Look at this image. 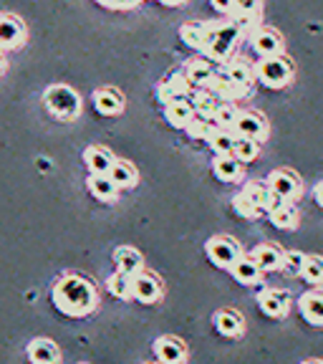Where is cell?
<instances>
[{
	"label": "cell",
	"mask_w": 323,
	"mask_h": 364,
	"mask_svg": "<svg viewBox=\"0 0 323 364\" xmlns=\"http://www.w3.org/2000/svg\"><path fill=\"white\" fill-rule=\"evenodd\" d=\"M243 195L248 198V203L256 208L258 215H263V213H268L275 203H280V198H275V195L270 193V188H268L265 182H248L243 188Z\"/></svg>",
	"instance_id": "cell-16"
},
{
	"label": "cell",
	"mask_w": 323,
	"mask_h": 364,
	"mask_svg": "<svg viewBox=\"0 0 323 364\" xmlns=\"http://www.w3.org/2000/svg\"><path fill=\"white\" fill-rule=\"evenodd\" d=\"M301 276L313 286H321L323 281V261L321 256H306L301 266Z\"/></svg>",
	"instance_id": "cell-35"
},
{
	"label": "cell",
	"mask_w": 323,
	"mask_h": 364,
	"mask_svg": "<svg viewBox=\"0 0 323 364\" xmlns=\"http://www.w3.org/2000/svg\"><path fill=\"white\" fill-rule=\"evenodd\" d=\"M233 6H235V13L258 21V18H261V11H263V0H233Z\"/></svg>",
	"instance_id": "cell-37"
},
{
	"label": "cell",
	"mask_w": 323,
	"mask_h": 364,
	"mask_svg": "<svg viewBox=\"0 0 323 364\" xmlns=\"http://www.w3.org/2000/svg\"><path fill=\"white\" fill-rule=\"evenodd\" d=\"M204 253H207V258H210L217 268L230 271V266L243 256V248H240V243L233 235H212V238L204 243Z\"/></svg>",
	"instance_id": "cell-5"
},
{
	"label": "cell",
	"mask_w": 323,
	"mask_h": 364,
	"mask_svg": "<svg viewBox=\"0 0 323 364\" xmlns=\"http://www.w3.org/2000/svg\"><path fill=\"white\" fill-rule=\"evenodd\" d=\"M53 304L66 316H89L99 306V291L81 273H63L53 284Z\"/></svg>",
	"instance_id": "cell-1"
},
{
	"label": "cell",
	"mask_w": 323,
	"mask_h": 364,
	"mask_svg": "<svg viewBox=\"0 0 323 364\" xmlns=\"http://www.w3.org/2000/svg\"><path fill=\"white\" fill-rule=\"evenodd\" d=\"M165 117L172 127L185 129L187 122L195 117V107H192V102H190V97H175V99H170V102H165Z\"/></svg>",
	"instance_id": "cell-17"
},
{
	"label": "cell",
	"mask_w": 323,
	"mask_h": 364,
	"mask_svg": "<svg viewBox=\"0 0 323 364\" xmlns=\"http://www.w3.org/2000/svg\"><path fill=\"white\" fill-rule=\"evenodd\" d=\"M268 215H270L273 225L280 228V230H293V228L298 225V210H295V205L290 203V200L275 203L270 210H268Z\"/></svg>",
	"instance_id": "cell-27"
},
{
	"label": "cell",
	"mask_w": 323,
	"mask_h": 364,
	"mask_svg": "<svg viewBox=\"0 0 323 364\" xmlns=\"http://www.w3.org/2000/svg\"><path fill=\"white\" fill-rule=\"evenodd\" d=\"M258 154H261V142L258 139H250V136H235V144H233V157L240 159V162H253V159H258Z\"/></svg>",
	"instance_id": "cell-31"
},
{
	"label": "cell",
	"mask_w": 323,
	"mask_h": 364,
	"mask_svg": "<svg viewBox=\"0 0 323 364\" xmlns=\"http://www.w3.org/2000/svg\"><path fill=\"white\" fill-rule=\"evenodd\" d=\"M250 258L263 268V273L280 271V268H283V250H280L275 243H261L253 253H250Z\"/></svg>",
	"instance_id": "cell-22"
},
{
	"label": "cell",
	"mask_w": 323,
	"mask_h": 364,
	"mask_svg": "<svg viewBox=\"0 0 323 364\" xmlns=\"http://www.w3.org/2000/svg\"><path fill=\"white\" fill-rule=\"evenodd\" d=\"M233 132L240 136H250V139H258V142H265L268 136V122L263 114L253 112V109H238V117L233 122Z\"/></svg>",
	"instance_id": "cell-9"
},
{
	"label": "cell",
	"mask_w": 323,
	"mask_h": 364,
	"mask_svg": "<svg viewBox=\"0 0 323 364\" xmlns=\"http://www.w3.org/2000/svg\"><path fill=\"white\" fill-rule=\"evenodd\" d=\"M97 3L109 8V11H131V8H136L142 0H97Z\"/></svg>",
	"instance_id": "cell-40"
},
{
	"label": "cell",
	"mask_w": 323,
	"mask_h": 364,
	"mask_svg": "<svg viewBox=\"0 0 323 364\" xmlns=\"http://www.w3.org/2000/svg\"><path fill=\"white\" fill-rule=\"evenodd\" d=\"M298 309H301L303 318H308V324L323 326V294L318 286H313V291L298 299Z\"/></svg>",
	"instance_id": "cell-20"
},
{
	"label": "cell",
	"mask_w": 323,
	"mask_h": 364,
	"mask_svg": "<svg viewBox=\"0 0 323 364\" xmlns=\"http://www.w3.org/2000/svg\"><path fill=\"white\" fill-rule=\"evenodd\" d=\"M190 89H192V86H190L185 71H175L170 79L162 81V84L157 86L162 102H170V99H175V97H190Z\"/></svg>",
	"instance_id": "cell-28"
},
{
	"label": "cell",
	"mask_w": 323,
	"mask_h": 364,
	"mask_svg": "<svg viewBox=\"0 0 323 364\" xmlns=\"http://www.w3.org/2000/svg\"><path fill=\"white\" fill-rule=\"evenodd\" d=\"M217 74H220L222 79L227 81V84L233 86L240 97H243V94H248L250 86H253V81H256L253 68H250L248 63H243V61H227V63H222V68H217Z\"/></svg>",
	"instance_id": "cell-10"
},
{
	"label": "cell",
	"mask_w": 323,
	"mask_h": 364,
	"mask_svg": "<svg viewBox=\"0 0 323 364\" xmlns=\"http://www.w3.org/2000/svg\"><path fill=\"white\" fill-rule=\"evenodd\" d=\"M185 76H187L190 86H197V89H210L217 81V66L210 58H192V61L185 66Z\"/></svg>",
	"instance_id": "cell-13"
},
{
	"label": "cell",
	"mask_w": 323,
	"mask_h": 364,
	"mask_svg": "<svg viewBox=\"0 0 323 364\" xmlns=\"http://www.w3.org/2000/svg\"><path fill=\"white\" fill-rule=\"evenodd\" d=\"M256 76L263 86H268V89H285V86L293 84L295 66L288 56L275 53V56H265L258 61Z\"/></svg>",
	"instance_id": "cell-4"
},
{
	"label": "cell",
	"mask_w": 323,
	"mask_h": 364,
	"mask_svg": "<svg viewBox=\"0 0 323 364\" xmlns=\"http://www.w3.org/2000/svg\"><path fill=\"white\" fill-rule=\"evenodd\" d=\"M165 294V286L162 281L149 271H139L131 276V299L142 304H157Z\"/></svg>",
	"instance_id": "cell-8"
},
{
	"label": "cell",
	"mask_w": 323,
	"mask_h": 364,
	"mask_svg": "<svg viewBox=\"0 0 323 364\" xmlns=\"http://www.w3.org/2000/svg\"><path fill=\"white\" fill-rule=\"evenodd\" d=\"M303 258H306V253H301V250H283V268L290 273H301Z\"/></svg>",
	"instance_id": "cell-38"
},
{
	"label": "cell",
	"mask_w": 323,
	"mask_h": 364,
	"mask_svg": "<svg viewBox=\"0 0 323 364\" xmlns=\"http://www.w3.org/2000/svg\"><path fill=\"white\" fill-rule=\"evenodd\" d=\"M230 273H233V279L243 286H256L263 281V268L250 256H245V253L230 266Z\"/></svg>",
	"instance_id": "cell-21"
},
{
	"label": "cell",
	"mask_w": 323,
	"mask_h": 364,
	"mask_svg": "<svg viewBox=\"0 0 323 364\" xmlns=\"http://www.w3.org/2000/svg\"><path fill=\"white\" fill-rule=\"evenodd\" d=\"M187 134L192 136V139H202V142H207V136L215 132V122L207 119V117H199V114H195L192 119L187 122Z\"/></svg>",
	"instance_id": "cell-34"
},
{
	"label": "cell",
	"mask_w": 323,
	"mask_h": 364,
	"mask_svg": "<svg viewBox=\"0 0 323 364\" xmlns=\"http://www.w3.org/2000/svg\"><path fill=\"white\" fill-rule=\"evenodd\" d=\"M215 329L220 331L222 336L235 339V336H240L245 331V318L240 316L235 309H220V311L215 314Z\"/></svg>",
	"instance_id": "cell-25"
},
{
	"label": "cell",
	"mask_w": 323,
	"mask_h": 364,
	"mask_svg": "<svg viewBox=\"0 0 323 364\" xmlns=\"http://www.w3.org/2000/svg\"><path fill=\"white\" fill-rule=\"evenodd\" d=\"M106 175L111 177V182L119 190H131L136 182H139V172H136V167L129 165V162H124V159H114Z\"/></svg>",
	"instance_id": "cell-26"
},
{
	"label": "cell",
	"mask_w": 323,
	"mask_h": 364,
	"mask_svg": "<svg viewBox=\"0 0 323 364\" xmlns=\"http://www.w3.org/2000/svg\"><path fill=\"white\" fill-rule=\"evenodd\" d=\"M159 3H165V6H170V8H177V6H185L187 0H159Z\"/></svg>",
	"instance_id": "cell-42"
},
{
	"label": "cell",
	"mask_w": 323,
	"mask_h": 364,
	"mask_svg": "<svg viewBox=\"0 0 323 364\" xmlns=\"http://www.w3.org/2000/svg\"><path fill=\"white\" fill-rule=\"evenodd\" d=\"M316 203L321 205V185H316Z\"/></svg>",
	"instance_id": "cell-44"
},
{
	"label": "cell",
	"mask_w": 323,
	"mask_h": 364,
	"mask_svg": "<svg viewBox=\"0 0 323 364\" xmlns=\"http://www.w3.org/2000/svg\"><path fill=\"white\" fill-rule=\"evenodd\" d=\"M250 43H253V51L261 58L283 53V36L275 28H256V33L250 36Z\"/></svg>",
	"instance_id": "cell-14"
},
{
	"label": "cell",
	"mask_w": 323,
	"mask_h": 364,
	"mask_svg": "<svg viewBox=\"0 0 323 364\" xmlns=\"http://www.w3.org/2000/svg\"><path fill=\"white\" fill-rule=\"evenodd\" d=\"M94 107H97V112L104 114V117H116V114H121L126 107L124 94L116 91L114 86H102V89L94 91Z\"/></svg>",
	"instance_id": "cell-15"
},
{
	"label": "cell",
	"mask_w": 323,
	"mask_h": 364,
	"mask_svg": "<svg viewBox=\"0 0 323 364\" xmlns=\"http://www.w3.org/2000/svg\"><path fill=\"white\" fill-rule=\"evenodd\" d=\"M86 185H89V193L97 200H102V203H114V200L119 198V188L114 185L109 175H94V172H91Z\"/></svg>",
	"instance_id": "cell-29"
},
{
	"label": "cell",
	"mask_w": 323,
	"mask_h": 364,
	"mask_svg": "<svg viewBox=\"0 0 323 364\" xmlns=\"http://www.w3.org/2000/svg\"><path fill=\"white\" fill-rule=\"evenodd\" d=\"M258 306H261L263 314L273 318H283L288 316L290 311V296L288 291L283 289H263L258 294Z\"/></svg>",
	"instance_id": "cell-12"
},
{
	"label": "cell",
	"mask_w": 323,
	"mask_h": 364,
	"mask_svg": "<svg viewBox=\"0 0 323 364\" xmlns=\"http://www.w3.org/2000/svg\"><path fill=\"white\" fill-rule=\"evenodd\" d=\"M114 263H116V271H124L129 276L144 271V256L131 245H119L114 248Z\"/></svg>",
	"instance_id": "cell-24"
},
{
	"label": "cell",
	"mask_w": 323,
	"mask_h": 364,
	"mask_svg": "<svg viewBox=\"0 0 323 364\" xmlns=\"http://www.w3.org/2000/svg\"><path fill=\"white\" fill-rule=\"evenodd\" d=\"M180 38L185 41L187 46H192V48H197V51H202V46H204V23H199V21L185 23V26L180 28Z\"/></svg>",
	"instance_id": "cell-33"
},
{
	"label": "cell",
	"mask_w": 323,
	"mask_h": 364,
	"mask_svg": "<svg viewBox=\"0 0 323 364\" xmlns=\"http://www.w3.org/2000/svg\"><path fill=\"white\" fill-rule=\"evenodd\" d=\"M240 31L238 21H217V23H204V46L202 51L210 58L217 61H227L230 53L235 51V46L240 43Z\"/></svg>",
	"instance_id": "cell-2"
},
{
	"label": "cell",
	"mask_w": 323,
	"mask_h": 364,
	"mask_svg": "<svg viewBox=\"0 0 323 364\" xmlns=\"http://www.w3.org/2000/svg\"><path fill=\"white\" fill-rule=\"evenodd\" d=\"M212 172L222 182H240L245 175V165L240 159H235L233 154H217L212 159Z\"/></svg>",
	"instance_id": "cell-19"
},
{
	"label": "cell",
	"mask_w": 323,
	"mask_h": 364,
	"mask_svg": "<svg viewBox=\"0 0 323 364\" xmlns=\"http://www.w3.org/2000/svg\"><path fill=\"white\" fill-rule=\"evenodd\" d=\"M265 185L270 188V193L275 195V198L290 200V203H293V200L303 193L301 177L295 175L293 170H285V167H283V170H273L270 175H268Z\"/></svg>",
	"instance_id": "cell-6"
},
{
	"label": "cell",
	"mask_w": 323,
	"mask_h": 364,
	"mask_svg": "<svg viewBox=\"0 0 323 364\" xmlns=\"http://www.w3.org/2000/svg\"><path fill=\"white\" fill-rule=\"evenodd\" d=\"M235 136L238 134H235L233 129H220V127H215V132L207 136V142H210V147L215 149V154H233Z\"/></svg>",
	"instance_id": "cell-32"
},
{
	"label": "cell",
	"mask_w": 323,
	"mask_h": 364,
	"mask_svg": "<svg viewBox=\"0 0 323 364\" xmlns=\"http://www.w3.org/2000/svg\"><path fill=\"white\" fill-rule=\"evenodd\" d=\"M154 357L159 359V362H167V364H185L187 362V344L180 339V336H159L157 341H154Z\"/></svg>",
	"instance_id": "cell-11"
},
{
	"label": "cell",
	"mask_w": 323,
	"mask_h": 364,
	"mask_svg": "<svg viewBox=\"0 0 323 364\" xmlns=\"http://www.w3.org/2000/svg\"><path fill=\"white\" fill-rule=\"evenodd\" d=\"M235 117H238V107H233V104L222 102L220 107L215 109V114H212L210 119L215 122V127H220V129H233Z\"/></svg>",
	"instance_id": "cell-36"
},
{
	"label": "cell",
	"mask_w": 323,
	"mask_h": 364,
	"mask_svg": "<svg viewBox=\"0 0 323 364\" xmlns=\"http://www.w3.org/2000/svg\"><path fill=\"white\" fill-rule=\"evenodd\" d=\"M28 359L33 364H56L61 362V349L53 339L38 336L28 344Z\"/></svg>",
	"instance_id": "cell-18"
},
{
	"label": "cell",
	"mask_w": 323,
	"mask_h": 364,
	"mask_svg": "<svg viewBox=\"0 0 323 364\" xmlns=\"http://www.w3.org/2000/svg\"><path fill=\"white\" fill-rule=\"evenodd\" d=\"M28 38V28L13 13H0V51H13L21 48Z\"/></svg>",
	"instance_id": "cell-7"
},
{
	"label": "cell",
	"mask_w": 323,
	"mask_h": 364,
	"mask_svg": "<svg viewBox=\"0 0 323 364\" xmlns=\"http://www.w3.org/2000/svg\"><path fill=\"white\" fill-rule=\"evenodd\" d=\"M212 8H215L217 13H222V16H233L235 13V6H233V0H210Z\"/></svg>",
	"instance_id": "cell-41"
},
{
	"label": "cell",
	"mask_w": 323,
	"mask_h": 364,
	"mask_svg": "<svg viewBox=\"0 0 323 364\" xmlns=\"http://www.w3.org/2000/svg\"><path fill=\"white\" fill-rule=\"evenodd\" d=\"M43 104L45 109L61 122H76L84 112L79 91L68 84H51L43 91Z\"/></svg>",
	"instance_id": "cell-3"
},
{
	"label": "cell",
	"mask_w": 323,
	"mask_h": 364,
	"mask_svg": "<svg viewBox=\"0 0 323 364\" xmlns=\"http://www.w3.org/2000/svg\"><path fill=\"white\" fill-rule=\"evenodd\" d=\"M106 291L119 301H131V276L124 271L111 273L106 279Z\"/></svg>",
	"instance_id": "cell-30"
},
{
	"label": "cell",
	"mask_w": 323,
	"mask_h": 364,
	"mask_svg": "<svg viewBox=\"0 0 323 364\" xmlns=\"http://www.w3.org/2000/svg\"><path fill=\"white\" fill-rule=\"evenodd\" d=\"M114 152L109 147H102V144H91V147L84 149V162L94 175H106L109 167L114 162Z\"/></svg>",
	"instance_id": "cell-23"
},
{
	"label": "cell",
	"mask_w": 323,
	"mask_h": 364,
	"mask_svg": "<svg viewBox=\"0 0 323 364\" xmlns=\"http://www.w3.org/2000/svg\"><path fill=\"white\" fill-rule=\"evenodd\" d=\"M6 68H8V61H6V53L0 51V74H6Z\"/></svg>",
	"instance_id": "cell-43"
},
{
	"label": "cell",
	"mask_w": 323,
	"mask_h": 364,
	"mask_svg": "<svg viewBox=\"0 0 323 364\" xmlns=\"http://www.w3.org/2000/svg\"><path fill=\"white\" fill-rule=\"evenodd\" d=\"M233 208H235V213H238L240 218H248V220H253V218H258V213H256V208L248 203V198H245L243 193H238L233 198Z\"/></svg>",
	"instance_id": "cell-39"
}]
</instances>
